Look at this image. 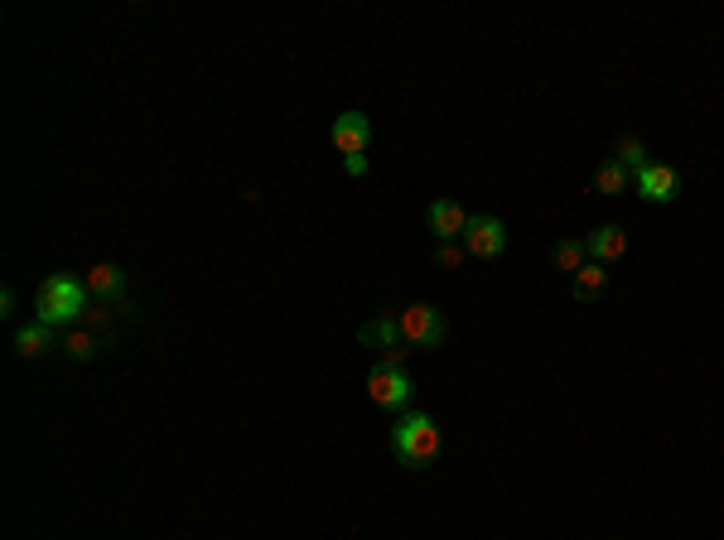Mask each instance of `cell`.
I'll return each instance as SVG.
<instances>
[{
  "mask_svg": "<svg viewBox=\"0 0 724 540\" xmlns=\"http://www.w3.org/2000/svg\"><path fill=\"white\" fill-rule=\"evenodd\" d=\"M391 454L406 463V468H430V463L440 459V425H435V415H425V410H401V420L391 425Z\"/></svg>",
  "mask_w": 724,
  "mask_h": 540,
  "instance_id": "1",
  "label": "cell"
},
{
  "mask_svg": "<svg viewBox=\"0 0 724 540\" xmlns=\"http://www.w3.org/2000/svg\"><path fill=\"white\" fill-rule=\"evenodd\" d=\"M34 304H39V324L73 328V324H83V314L92 309V290H87V280H73V275H49L39 285Z\"/></svg>",
  "mask_w": 724,
  "mask_h": 540,
  "instance_id": "2",
  "label": "cell"
},
{
  "mask_svg": "<svg viewBox=\"0 0 724 540\" xmlns=\"http://www.w3.org/2000/svg\"><path fill=\"white\" fill-rule=\"evenodd\" d=\"M396 319H401L406 348H440L445 343V314L435 304H406Z\"/></svg>",
  "mask_w": 724,
  "mask_h": 540,
  "instance_id": "3",
  "label": "cell"
},
{
  "mask_svg": "<svg viewBox=\"0 0 724 540\" xmlns=\"http://www.w3.org/2000/svg\"><path fill=\"white\" fill-rule=\"evenodd\" d=\"M411 377H406V367H387V362H377L372 372H367V396L382 405V410H406L411 405Z\"/></svg>",
  "mask_w": 724,
  "mask_h": 540,
  "instance_id": "4",
  "label": "cell"
},
{
  "mask_svg": "<svg viewBox=\"0 0 724 540\" xmlns=\"http://www.w3.org/2000/svg\"><path fill=\"white\" fill-rule=\"evenodd\" d=\"M464 251L478 256V261L502 256V251H507V227H502V217H493V213L469 217V227H464Z\"/></svg>",
  "mask_w": 724,
  "mask_h": 540,
  "instance_id": "5",
  "label": "cell"
},
{
  "mask_svg": "<svg viewBox=\"0 0 724 540\" xmlns=\"http://www.w3.org/2000/svg\"><path fill=\"white\" fill-rule=\"evenodd\" d=\"M329 140L338 145V155L348 160V155H367V145H372V121H367V111H343L334 121V131Z\"/></svg>",
  "mask_w": 724,
  "mask_h": 540,
  "instance_id": "6",
  "label": "cell"
},
{
  "mask_svg": "<svg viewBox=\"0 0 724 540\" xmlns=\"http://www.w3.org/2000/svg\"><path fill=\"white\" fill-rule=\"evenodd\" d=\"M633 184H638V193L647 203H671V198L681 193V174H676L671 164H647V169L633 174Z\"/></svg>",
  "mask_w": 724,
  "mask_h": 540,
  "instance_id": "7",
  "label": "cell"
},
{
  "mask_svg": "<svg viewBox=\"0 0 724 540\" xmlns=\"http://www.w3.org/2000/svg\"><path fill=\"white\" fill-rule=\"evenodd\" d=\"M585 251L589 261H599V266H609L618 256H628V232L618 227V222H604V227H594L585 237Z\"/></svg>",
  "mask_w": 724,
  "mask_h": 540,
  "instance_id": "8",
  "label": "cell"
},
{
  "mask_svg": "<svg viewBox=\"0 0 724 540\" xmlns=\"http://www.w3.org/2000/svg\"><path fill=\"white\" fill-rule=\"evenodd\" d=\"M425 222H430V232H435L440 242H454V237H464L469 213H464L454 198H435V203H430V213H425Z\"/></svg>",
  "mask_w": 724,
  "mask_h": 540,
  "instance_id": "9",
  "label": "cell"
},
{
  "mask_svg": "<svg viewBox=\"0 0 724 540\" xmlns=\"http://www.w3.org/2000/svg\"><path fill=\"white\" fill-rule=\"evenodd\" d=\"M87 290H92V299H97V304H116V299L126 295V270L107 266V261H102V266H92V270H87Z\"/></svg>",
  "mask_w": 724,
  "mask_h": 540,
  "instance_id": "10",
  "label": "cell"
},
{
  "mask_svg": "<svg viewBox=\"0 0 724 540\" xmlns=\"http://www.w3.org/2000/svg\"><path fill=\"white\" fill-rule=\"evenodd\" d=\"M358 338L367 343V348H406V338H401V319L396 314H382V319H372V324L358 328Z\"/></svg>",
  "mask_w": 724,
  "mask_h": 540,
  "instance_id": "11",
  "label": "cell"
},
{
  "mask_svg": "<svg viewBox=\"0 0 724 540\" xmlns=\"http://www.w3.org/2000/svg\"><path fill=\"white\" fill-rule=\"evenodd\" d=\"M49 348H58V338H54V328H49V324H25L20 333H15V352H20V357H29V362H34V357H44Z\"/></svg>",
  "mask_w": 724,
  "mask_h": 540,
  "instance_id": "12",
  "label": "cell"
},
{
  "mask_svg": "<svg viewBox=\"0 0 724 540\" xmlns=\"http://www.w3.org/2000/svg\"><path fill=\"white\" fill-rule=\"evenodd\" d=\"M633 189V169H623L618 160H604L594 169V193H604V198H618V193Z\"/></svg>",
  "mask_w": 724,
  "mask_h": 540,
  "instance_id": "13",
  "label": "cell"
},
{
  "mask_svg": "<svg viewBox=\"0 0 724 540\" xmlns=\"http://www.w3.org/2000/svg\"><path fill=\"white\" fill-rule=\"evenodd\" d=\"M604 285H609V266H599V261H589L580 275H570V295L585 299V304L604 295Z\"/></svg>",
  "mask_w": 724,
  "mask_h": 540,
  "instance_id": "14",
  "label": "cell"
},
{
  "mask_svg": "<svg viewBox=\"0 0 724 540\" xmlns=\"http://www.w3.org/2000/svg\"><path fill=\"white\" fill-rule=\"evenodd\" d=\"M58 348L68 352L73 362H92V357H97V348H102V338H97V333H87V328H68V333L58 338Z\"/></svg>",
  "mask_w": 724,
  "mask_h": 540,
  "instance_id": "15",
  "label": "cell"
},
{
  "mask_svg": "<svg viewBox=\"0 0 724 540\" xmlns=\"http://www.w3.org/2000/svg\"><path fill=\"white\" fill-rule=\"evenodd\" d=\"M551 256H556V270H565V275H580V270L589 266L585 242H570V237H565V242H556V251H551Z\"/></svg>",
  "mask_w": 724,
  "mask_h": 540,
  "instance_id": "16",
  "label": "cell"
},
{
  "mask_svg": "<svg viewBox=\"0 0 724 540\" xmlns=\"http://www.w3.org/2000/svg\"><path fill=\"white\" fill-rule=\"evenodd\" d=\"M613 160L623 164V169H633V174H638V169H647V145H642L638 135H623V140H618V155H613Z\"/></svg>",
  "mask_w": 724,
  "mask_h": 540,
  "instance_id": "17",
  "label": "cell"
},
{
  "mask_svg": "<svg viewBox=\"0 0 724 540\" xmlns=\"http://www.w3.org/2000/svg\"><path fill=\"white\" fill-rule=\"evenodd\" d=\"M78 328H87V333H97V338H107L112 333V304H92L83 314V324Z\"/></svg>",
  "mask_w": 724,
  "mask_h": 540,
  "instance_id": "18",
  "label": "cell"
},
{
  "mask_svg": "<svg viewBox=\"0 0 724 540\" xmlns=\"http://www.w3.org/2000/svg\"><path fill=\"white\" fill-rule=\"evenodd\" d=\"M435 261H440L445 270H459V261H464V246H459V242H440Z\"/></svg>",
  "mask_w": 724,
  "mask_h": 540,
  "instance_id": "19",
  "label": "cell"
},
{
  "mask_svg": "<svg viewBox=\"0 0 724 540\" xmlns=\"http://www.w3.org/2000/svg\"><path fill=\"white\" fill-rule=\"evenodd\" d=\"M406 352H411V348H387L377 362H387V367H406Z\"/></svg>",
  "mask_w": 724,
  "mask_h": 540,
  "instance_id": "20",
  "label": "cell"
},
{
  "mask_svg": "<svg viewBox=\"0 0 724 540\" xmlns=\"http://www.w3.org/2000/svg\"><path fill=\"white\" fill-rule=\"evenodd\" d=\"M343 169H348L353 179H362V174H367V155H348V160H343Z\"/></svg>",
  "mask_w": 724,
  "mask_h": 540,
  "instance_id": "21",
  "label": "cell"
},
{
  "mask_svg": "<svg viewBox=\"0 0 724 540\" xmlns=\"http://www.w3.org/2000/svg\"><path fill=\"white\" fill-rule=\"evenodd\" d=\"M0 314H5V319L15 314V290H5V295H0Z\"/></svg>",
  "mask_w": 724,
  "mask_h": 540,
  "instance_id": "22",
  "label": "cell"
}]
</instances>
